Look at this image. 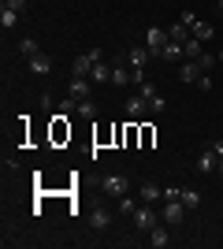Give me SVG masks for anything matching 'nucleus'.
<instances>
[{
  "label": "nucleus",
  "instance_id": "2f4dec72",
  "mask_svg": "<svg viewBox=\"0 0 223 249\" xmlns=\"http://www.w3.org/2000/svg\"><path fill=\"white\" fill-rule=\"evenodd\" d=\"M216 8H220V11H223V0H216Z\"/></svg>",
  "mask_w": 223,
  "mask_h": 249
},
{
  "label": "nucleus",
  "instance_id": "39448f33",
  "mask_svg": "<svg viewBox=\"0 0 223 249\" xmlns=\"http://www.w3.org/2000/svg\"><path fill=\"white\" fill-rule=\"evenodd\" d=\"M201 63H197V60H186V63H182V67H179V78H182V82H186V86H197V82H201Z\"/></svg>",
  "mask_w": 223,
  "mask_h": 249
},
{
  "label": "nucleus",
  "instance_id": "f03ea898",
  "mask_svg": "<svg viewBox=\"0 0 223 249\" xmlns=\"http://www.w3.org/2000/svg\"><path fill=\"white\" fill-rule=\"evenodd\" d=\"M160 219H164L168 227H179L182 219H186V205H182V201H164V208H160Z\"/></svg>",
  "mask_w": 223,
  "mask_h": 249
},
{
  "label": "nucleus",
  "instance_id": "412c9836",
  "mask_svg": "<svg viewBox=\"0 0 223 249\" xmlns=\"http://www.w3.org/2000/svg\"><path fill=\"white\" fill-rule=\"evenodd\" d=\"M182 205L197 208V205H201V190H182Z\"/></svg>",
  "mask_w": 223,
  "mask_h": 249
},
{
  "label": "nucleus",
  "instance_id": "7c9ffc66",
  "mask_svg": "<svg viewBox=\"0 0 223 249\" xmlns=\"http://www.w3.org/2000/svg\"><path fill=\"white\" fill-rule=\"evenodd\" d=\"M216 171H220V178H223V156H220V164H216Z\"/></svg>",
  "mask_w": 223,
  "mask_h": 249
},
{
  "label": "nucleus",
  "instance_id": "f257e3e1",
  "mask_svg": "<svg viewBox=\"0 0 223 249\" xmlns=\"http://www.w3.org/2000/svg\"><path fill=\"white\" fill-rule=\"evenodd\" d=\"M130 219H134V227H138V231H145V234H149V231L156 227L160 212H156V208H149V205H138L134 212H130Z\"/></svg>",
  "mask_w": 223,
  "mask_h": 249
},
{
  "label": "nucleus",
  "instance_id": "423d86ee",
  "mask_svg": "<svg viewBox=\"0 0 223 249\" xmlns=\"http://www.w3.org/2000/svg\"><path fill=\"white\" fill-rule=\"evenodd\" d=\"M89 89H93V82H89V78H71L67 97H71V101H86V97H89Z\"/></svg>",
  "mask_w": 223,
  "mask_h": 249
},
{
  "label": "nucleus",
  "instance_id": "bb28decb",
  "mask_svg": "<svg viewBox=\"0 0 223 249\" xmlns=\"http://www.w3.org/2000/svg\"><path fill=\"white\" fill-rule=\"evenodd\" d=\"M138 93L145 97V101H153V97H156V86H149V82H141V86H138Z\"/></svg>",
  "mask_w": 223,
  "mask_h": 249
},
{
  "label": "nucleus",
  "instance_id": "2eb2a0df",
  "mask_svg": "<svg viewBox=\"0 0 223 249\" xmlns=\"http://www.w3.org/2000/svg\"><path fill=\"white\" fill-rule=\"evenodd\" d=\"M30 71L34 74H49L52 71V60H49L45 52H37V56H30Z\"/></svg>",
  "mask_w": 223,
  "mask_h": 249
},
{
  "label": "nucleus",
  "instance_id": "5701e85b",
  "mask_svg": "<svg viewBox=\"0 0 223 249\" xmlns=\"http://www.w3.org/2000/svg\"><path fill=\"white\" fill-rule=\"evenodd\" d=\"M19 52H22V56H37L41 49H37V41H34V37H22V41H19Z\"/></svg>",
  "mask_w": 223,
  "mask_h": 249
},
{
  "label": "nucleus",
  "instance_id": "b1692460",
  "mask_svg": "<svg viewBox=\"0 0 223 249\" xmlns=\"http://www.w3.org/2000/svg\"><path fill=\"white\" fill-rule=\"evenodd\" d=\"M138 205H141V197H127V194L119 197V212H134Z\"/></svg>",
  "mask_w": 223,
  "mask_h": 249
},
{
  "label": "nucleus",
  "instance_id": "0eeeda50",
  "mask_svg": "<svg viewBox=\"0 0 223 249\" xmlns=\"http://www.w3.org/2000/svg\"><path fill=\"white\" fill-rule=\"evenodd\" d=\"M138 197H141V205H156V201H164V190H160L156 182H141Z\"/></svg>",
  "mask_w": 223,
  "mask_h": 249
},
{
  "label": "nucleus",
  "instance_id": "20e7f679",
  "mask_svg": "<svg viewBox=\"0 0 223 249\" xmlns=\"http://www.w3.org/2000/svg\"><path fill=\"white\" fill-rule=\"evenodd\" d=\"M216 164H220V153H216L212 145H205V149H201V156H197V171H201V175H212Z\"/></svg>",
  "mask_w": 223,
  "mask_h": 249
},
{
  "label": "nucleus",
  "instance_id": "6ab92c4d",
  "mask_svg": "<svg viewBox=\"0 0 223 249\" xmlns=\"http://www.w3.org/2000/svg\"><path fill=\"white\" fill-rule=\"evenodd\" d=\"M160 60H182V45L179 41H168L164 52H160Z\"/></svg>",
  "mask_w": 223,
  "mask_h": 249
},
{
  "label": "nucleus",
  "instance_id": "393cba45",
  "mask_svg": "<svg viewBox=\"0 0 223 249\" xmlns=\"http://www.w3.org/2000/svg\"><path fill=\"white\" fill-rule=\"evenodd\" d=\"M149 112H153V115H160V112H168V101H164V97H153V101H149Z\"/></svg>",
  "mask_w": 223,
  "mask_h": 249
},
{
  "label": "nucleus",
  "instance_id": "cd10ccee",
  "mask_svg": "<svg viewBox=\"0 0 223 249\" xmlns=\"http://www.w3.org/2000/svg\"><path fill=\"white\" fill-rule=\"evenodd\" d=\"M4 8H11V11H19V15H22V11H26V0H4Z\"/></svg>",
  "mask_w": 223,
  "mask_h": 249
},
{
  "label": "nucleus",
  "instance_id": "c756f323",
  "mask_svg": "<svg viewBox=\"0 0 223 249\" xmlns=\"http://www.w3.org/2000/svg\"><path fill=\"white\" fill-rule=\"evenodd\" d=\"M197 63H201V71H208V67H212V63H216V56H208V52H205V56H201V60H197Z\"/></svg>",
  "mask_w": 223,
  "mask_h": 249
},
{
  "label": "nucleus",
  "instance_id": "dca6fc26",
  "mask_svg": "<svg viewBox=\"0 0 223 249\" xmlns=\"http://www.w3.org/2000/svg\"><path fill=\"white\" fill-rule=\"evenodd\" d=\"M89 223H93L97 231H108V227H112V212H108V208H93Z\"/></svg>",
  "mask_w": 223,
  "mask_h": 249
},
{
  "label": "nucleus",
  "instance_id": "a878e982",
  "mask_svg": "<svg viewBox=\"0 0 223 249\" xmlns=\"http://www.w3.org/2000/svg\"><path fill=\"white\" fill-rule=\"evenodd\" d=\"M130 82H134V86L145 82V67H130Z\"/></svg>",
  "mask_w": 223,
  "mask_h": 249
},
{
  "label": "nucleus",
  "instance_id": "9b49d317",
  "mask_svg": "<svg viewBox=\"0 0 223 249\" xmlns=\"http://www.w3.org/2000/svg\"><path fill=\"white\" fill-rule=\"evenodd\" d=\"M149 246H153V249H168V246H171V234H168V227H160V223H156V227L149 231Z\"/></svg>",
  "mask_w": 223,
  "mask_h": 249
},
{
  "label": "nucleus",
  "instance_id": "f3484780",
  "mask_svg": "<svg viewBox=\"0 0 223 249\" xmlns=\"http://www.w3.org/2000/svg\"><path fill=\"white\" fill-rule=\"evenodd\" d=\"M193 37H197V41H208V37H212V34H216V26H212V22H201V19H197V26H193Z\"/></svg>",
  "mask_w": 223,
  "mask_h": 249
},
{
  "label": "nucleus",
  "instance_id": "ddd939ff",
  "mask_svg": "<svg viewBox=\"0 0 223 249\" xmlns=\"http://www.w3.org/2000/svg\"><path fill=\"white\" fill-rule=\"evenodd\" d=\"M149 60H153V52H149L145 45H138V49H130V52H127V63H130V67H145Z\"/></svg>",
  "mask_w": 223,
  "mask_h": 249
},
{
  "label": "nucleus",
  "instance_id": "4468645a",
  "mask_svg": "<svg viewBox=\"0 0 223 249\" xmlns=\"http://www.w3.org/2000/svg\"><path fill=\"white\" fill-rule=\"evenodd\" d=\"M186 37H190V26H186L182 19H179V22H171V26H168V41H179V45H182Z\"/></svg>",
  "mask_w": 223,
  "mask_h": 249
},
{
  "label": "nucleus",
  "instance_id": "4be33fe9",
  "mask_svg": "<svg viewBox=\"0 0 223 249\" xmlns=\"http://www.w3.org/2000/svg\"><path fill=\"white\" fill-rule=\"evenodd\" d=\"M127 82H130L127 67H112V86H127Z\"/></svg>",
  "mask_w": 223,
  "mask_h": 249
},
{
  "label": "nucleus",
  "instance_id": "9d476101",
  "mask_svg": "<svg viewBox=\"0 0 223 249\" xmlns=\"http://www.w3.org/2000/svg\"><path fill=\"white\" fill-rule=\"evenodd\" d=\"M182 56H186V60H201L205 56V41H197V37H186V41H182Z\"/></svg>",
  "mask_w": 223,
  "mask_h": 249
},
{
  "label": "nucleus",
  "instance_id": "6e6552de",
  "mask_svg": "<svg viewBox=\"0 0 223 249\" xmlns=\"http://www.w3.org/2000/svg\"><path fill=\"white\" fill-rule=\"evenodd\" d=\"M145 112H149V101H145V97H141V93L127 97V115H130V119H141V115H145Z\"/></svg>",
  "mask_w": 223,
  "mask_h": 249
},
{
  "label": "nucleus",
  "instance_id": "a211bd4d",
  "mask_svg": "<svg viewBox=\"0 0 223 249\" xmlns=\"http://www.w3.org/2000/svg\"><path fill=\"white\" fill-rule=\"evenodd\" d=\"M0 26H4V30L19 26V11H11V8H0Z\"/></svg>",
  "mask_w": 223,
  "mask_h": 249
},
{
  "label": "nucleus",
  "instance_id": "c85d7f7f",
  "mask_svg": "<svg viewBox=\"0 0 223 249\" xmlns=\"http://www.w3.org/2000/svg\"><path fill=\"white\" fill-rule=\"evenodd\" d=\"M197 89H205V93H208V89H212V78H208V71L201 74V82H197Z\"/></svg>",
  "mask_w": 223,
  "mask_h": 249
},
{
  "label": "nucleus",
  "instance_id": "aec40b11",
  "mask_svg": "<svg viewBox=\"0 0 223 249\" xmlns=\"http://www.w3.org/2000/svg\"><path fill=\"white\" fill-rule=\"evenodd\" d=\"M74 115H82V119H93V115H97V104L86 97V101H78V112H74Z\"/></svg>",
  "mask_w": 223,
  "mask_h": 249
},
{
  "label": "nucleus",
  "instance_id": "f8f14e48",
  "mask_svg": "<svg viewBox=\"0 0 223 249\" xmlns=\"http://www.w3.org/2000/svg\"><path fill=\"white\" fill-rule=\"evenodd\" d=\"M89 82H93V86H101V82H112V67H108L104 60H97V63H93V71H89Z\"/></svg>",
  "mask_w": 223,
  "mask_h": 249
},
{
  "label": "nucleus",
  "instance_id": "7ed1b4c3",
  "mask_svg": "<svg viewBox=\"0 0 223 249\" xmlns=\"http://www.w3.org/2000/svg\"><path fill=\"white\" fill-rule=\"evenodd\" d=\"M164 45H168V30H160V26H149V30H145V49L153 52V60H160Z\"/></svg>",
  "mask_w": 223,
  "mask_h": 249
},
{
  "label": "nucleus",
  "instance_id": "1a4fd4ad",
  "mask_svg": "<svg viewBox=\"0 0 223 249\" xmlns=\"http://www.w3.org/2000/svg\"><path fill=\"white\" fill-rule=\"evenodd\" d=\"M101 186H104V194H112V197H123V194H127V178L123 175H108Z\"/></svg>",
  "mask_w": 223,
  "mask_h": 249
}]
</instances>
